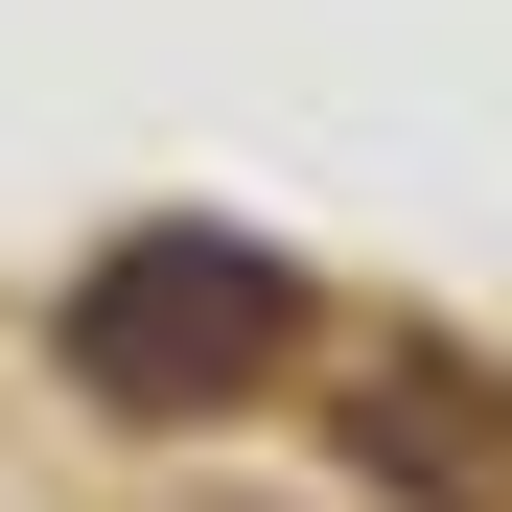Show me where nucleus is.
<instances>
[{
    "mask_svg": "<svg viewBox=\"0 0 512 512\" xmlns=\"http://www.w3.org/2000/svg\"><path fill=\"white\" fill-rule=\"evenodd\" d=\"M47 350H70V396H94V419H233L256 373L303 350V256L163 210V233H117L94 280L47 303Z\"/></svg>",
    "mask_w": 512,
    "mask_h": 512,
    "instance_id": "f257e3e1",
    "label": "nucleus"
},
{
    "mask_svg": "<svg viewBox=\"0 0 512 512\" xmlns=\"http://www.w3.org/2000/svg\"><path fill=\"white\" fill-rule=\"evenodd\" d=\"M350 466L419 489V512H512V396H489L466 350H396V373L350 396Z\"/></svg>",
    "mask_w": 512,
    "mask_h": 512,
    "instance_id": "f03ea898",
    "label": "nucleus"
}]
</instances>
